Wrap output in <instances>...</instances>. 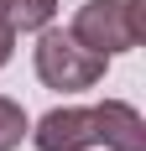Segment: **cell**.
Masks as SVG:
<instances>
[{
	"label": "cell",
	"mask_w": 146,
	"mask_h": 151,
	"mask_svg": "<svg viewBox=\"0 0 146 151\" xmlns=\"http://www.w3.org/2000/svg\"><path fill=\"white\" fill-rule=\"evenodd\" d=\"M31 68H37V78H42V89L84 94V89H94V83H104L110 58L89 52L68 26H42L37 31V47H31Z\"/></svg>",
	"instance_id": "cell-1"
},
{
	"label": "cell",
	"mask_w": 146,
	"mask_h": 151,
	"mask_svg": "<svg viewBox=\"0 0 146 151\" xmlns=\"http://www.w3.org/2000/svg\"><path fill=\"white\" fill-rule=\"evenodd\" d=\"M26 130H31L26 109L16 104V99H5V94H0V151H16L21 141H26Z\"/></svg>",
	"instance_id": "cell-6"
},
{
	"label": "cell",
	"mask_w": 146,
	"mask_h": 151,
	"mask_svg": "<svg viewBox=\"0 0 146 151\" xmlns=\"http://www.w3.org/2000/svg\"><path fill=\"white\" fill-rule=\"evenodd\" d=\"M11 58H16V31L5 26V21H0V68H5Z\"/></svg>",
	"instance_id": "cell-7"
},
{
	"label": "cell",
	"mask_w": 146,
	"mask_h": 151,
	"mask_svg": "<svg viewBox=\"0 0 146 151\" xmlns=\"http://www.w3.org/2000/svg\"><path fill=\"white\" fill-rule=\"evenodd\" d=\"M52 16H58V0H11V5H5V26H11L16 37H21V31L37 37L42 26H52Z\"/></svg>",
	"instance_id": "cell-5"
},
{
	"label": "cell",
	"mask_w": 146,
	"mask_h": 151,
	"mask_svg": "<svg viewBox=\"0 0 146 151\" xmlns=\"http://www.w3.org/2000/svg\"><path fill=\"white\" fill-rule=\"evenodd\" d=\"M5 5H11V0H0V21H5Z\"/></svg>",
	"instance_id": "cell-8"
},
{
	"label": "cell",
	"mask_w": 146,
	"mask_h": 151,
	"mask_svg": "<svg viewBox=\"0 0 146 151\" xmlns=\"http://www.w3.org/2000/svg\"><path fill=\"white\" fill-rule=\"evenodd\" d=\"M26 136L37 151H94L99 146V120H94V104H58Z\"/></svg>",
	"instance_id": "cell-3"
},
{
	"label": "cell",
	"mask_w": 146,
	"mask_h": 151,
	"mask_svg": "<svg viewBox=\"0 0 146 151\" xmlns=\"http://www.w3.org/2000/svg\"><path fill=\"white\" fill-rule=\"evenodd\" d=\"M68 31L99 58L136 52L146 42V0H84L73 11Z\"/></svg>",
	"instance_id": "cell-2"
},
{
	"label": "cell",
	"mask_w": 146,
	"mask_h": 151,
	"mask_svg": "<svg viewBox=\"0 0 146 151\" xmlns=\"http://www.w3.org/2000/svg\"><path fill=\"white\" fill-rule=\"evenodd\" d=\"M94 120H99V146L104 151H146V120L131 99L94 104Z\"/></svg>",
	"instance_id": "cell-4"
}]
</instances>
